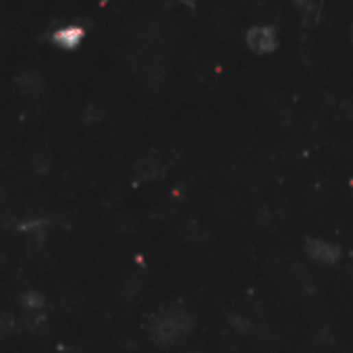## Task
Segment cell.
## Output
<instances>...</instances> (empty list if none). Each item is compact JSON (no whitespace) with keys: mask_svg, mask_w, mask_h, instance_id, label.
Returning <instances> with one entry per match:
<instances>
[{"mask_svg":"<svg viewBox=\"0 0 353 353\" xmlns=\"http://www.w3.org/2000/svg\"><path fill=\"white\" fill-rule=\"evenodd\" d=\"M191 330V318L181 308H171L154 316L150 337L156 345H173Z\"/></svg>","mask_w":353,"mask_h":353,"instance_id":"obj_1","label":"cell"},{"mask_svg":"<svg viewBox=\"0 0 353 353\" xmlns=\"http://www.w3.org/2000/svg\"><path fill=\"white\" fill-rule=\"evenodd\" d=\"M245 42L249 46V50H254L256 54H268L274 52L278 46L276 40V32L270 25H260V27H252L245 34Z\"/></svg>","mask_w":353,"mask_h":353,"instance_id":"obj_2","label":"cell"},{"mask_svg":"<svg viewBox=\"0 0 353 353\" xmlns=\"http://www.w3.org/2000/svg\"><path fill=\"white\" fill-rule=\"evenodd\" d=\"M306 252L310 258H314L316 262H322V264H332L339 260V247L324 241V239H308L306 243Z\"/></svg>","mask_w":353,"mask_h":353,"instance_id":"obj_3","label":"cell"},{"mask_svg":"<svg viewBox=\"0 0 353 353\" xmlns=\"http://www.w3.org/2000/svg\"><path fill=\"white\" fill-rule=\"evenodd\" d=\"M160 158L156 154H148L144 158H139L135 169H133V179L137 183H148V181H154L158 175H160Z\"/></svg>","mask_w":353,"mask_h":353,"instance_id":"obj_4","label":"cell"},{"mask_svg":"<svg viewBox=\"0 0 353 353\" xmlns=\"http://www.w3.org/2000/svg\"><path fill=\"white\" fill-rule=\"evenodd\" d=\"M86 36V29L80 27V25H66V27H60L52 34V42L58 46V48H64V50H73L82 44Z\"/></svg>","mask_w":353,"mask_h":353,"instance_id":"obj_5","label":"cell"},{"mask_svg":"<svg viewBox=\"0 0 353 353\" xmlns=\"http://www.w3.org/2000/svg\"><path fill=\"white\" fill-rule=\"evenodd\" d=\"M17 86H19V90L23 92V94H38L40 90H42V80H40V75H36V73H32V71H27V73H21L19 77H17Z\"/></svg>","mask_w":353,"mask_h":353,"instance_id":"obj_6","label":"cell"},{"mask_svg":"<svg viewBox=\"0 0 353 353\" xmlns=\"http://www.w3.org/2000/svg\"><path fill=\"white\" fill-rule=\"evenodd\" d=\"M44 304H46V300H44V295L40 291H34L32 289V291H27V293L21 295V306L27 312H40L44 308Z\"/></svg>","mask_w":353,"mask_h":353,"instance_id":"obj_7","label":"cell"},{"mask_svg":"<svg viewBox=\"0 0 353 353\" xmlns=\"http://www.w3.org/2000/svg\"><path fill=\"white\" fill-rule=\"evenodd\" d=\"M291 3L302 11L304 25H310L312 17H316V3H314V0H291Z\"/></svg>","mask_w":353,"mask_h":353,"instance_id":"obj_8","label":"cell"},{"mask_svg":"<svg viewBox=\"0 0 353 353\" xmlns=\"http://www.w3.org/2000/svg\"><path fill=\"white\" fill-rule=\"evenodd\" d=\"M50 162H52V156H50L48 150H38V152L32 156V165H34V169H36L38 173H46L48 167H50Z\"/></svg>","mask_w":353,"mask_h":353,"instance_id":"obj_9","label":"cell"},{"mask_svg":"<svg viewBox=\"0 0 353 353\" xmlns=\"http://www.w3.org/2000/svg\"><path fill=\"white\" fill-rule=\"evenodd\" d=\"M13 328V320L9 316H0V339H3Z\"/></svg>","mask_w":353,"mask_h":353,"instance_id":"obj_10","label":"cell"},{"mask_svg":"<svg viewBox=\"0 0 353 353\" xmlns=\"http://www.w3.org/2000/svg\"><path fill=\"white\" fill-rule=\"evenodd\" d=\"M179 5H183V7H189V9H195V5H197V0H177Z\"/></svg>","mask_w":353,"mask_h":353,"instance_id":"obj_11","label":"cell"},{"mask_svg":"<svg viewBox=\"0 0 353 353\" xmlns=\"http://www.w3.org/2000/svg\"><path fill=\"white\" fill-rule=\"evenodd\" d=\"M349 36H351V40H353V23H351V27H349Z\"/></svg>","mask_w":353,"mask_h":353,"instance_id":"obj_12","label":"cell"}]
</instances>
